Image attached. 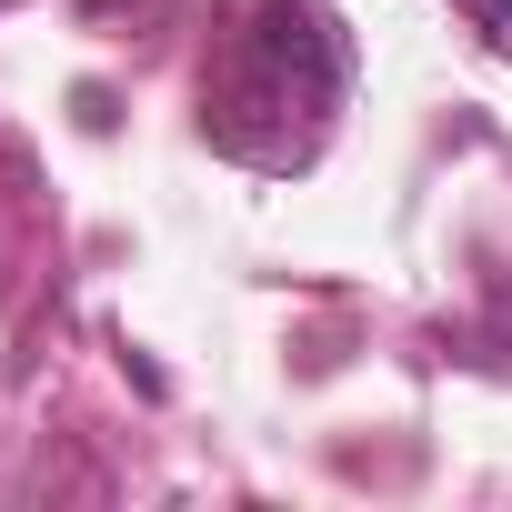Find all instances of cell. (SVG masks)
Masks as SVG:
<instances>
[{
  "label": "cell",
  "mask_w": 512,
  "mask_h": 512,
  "mask_svg": "<svg viewBox=\"0 0 512 512\" xmlns=\"http://www.w3.org/2000/svg\"><path fill=\"white\" fill-rule=\"evenodd\" d=\"M352 91V31L332 0H262L221 71L201 81V131L251 171H302L332 141V111Z\"/></svg>",
  "instance_id": "6da1fadb"
},
{
  "label": "cell",
  "mask_w": 512,
  "mask_h": 512,
  "mask_svg": "<svg viewBox=\"0 0 512 512\" xmlns=\"http://www.w3.org/2000/svg\"><path fill=\"white\" fill-rule=\"evenodd\" d=\"M452 11H472V31H482L492 51H512V0H452Z\"/></svg>",
  "instance_id": "7a4b0ae2"
}]
</instances>
